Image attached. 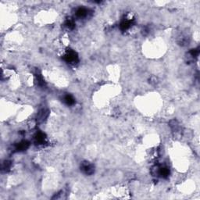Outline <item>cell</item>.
Listing matches in <instances>:
<instances>
[{
	"mask_svg": "<svg viewBox=\"0 0 200 200\" xmlns=\"http://www.w3.org/2000/svg\"><path fill=\"white\" fill-rule=\"evenodd\" d=\"M64 101L67 105L72 106L75 103V99L72 95H66L64 97Z\"/></svg>",
	"mask_w": 200,
	"mask_h": 200,
	"instance_id": "cell-4",
	"label": "cell"
},
{
	"mask_svg": "<svg viewBox=\"0 0 200 200\" xmlns=\"http://www.w3.org/2000/svg\"><path fill=\"white\" fill-rule=\"evenodd\" d=\"M64 60L68 64H72V65H74L75 64H77V61H78V56H77V53L73 51V50H70V51H68L67 52V53L64 56Z\"/></svg>",
	"mask_w": 200,
	"mask_h": 200,
	"instance_id": "cell-1",
	"label": "cell"
},
{
	"mask_svg": "<svg viewBox=\"0 0 200 200\" xmlns=\"http://www.w3.org/2000/svg\"><path fill=\"white\" fill-rule=\"evenodd\" d=\"M89 14V10L85 8H79L76 11V16L79 18H85Z\"/></svg>",
	"mask_w": 200,
	"mask_h": 200,
	"instance_id": "cell-3",
	"label": "cell"
},
{
	"mask_svg": "<svg viewBox=\"0 0 200 200\" xmlns=\"http://www.w3.org/2000/svg\"><path fill=\"white\" fill-rule=\"evenodd\" d=\"M81 170L85 174L91 175L94 173V166L89 162H84L81 164Z\"/></svg>",
	"mask_w": 200,
	"mask_h": 200,
	"instance_id": "cell-2",
	"label": "cell"
}]
</instances>
